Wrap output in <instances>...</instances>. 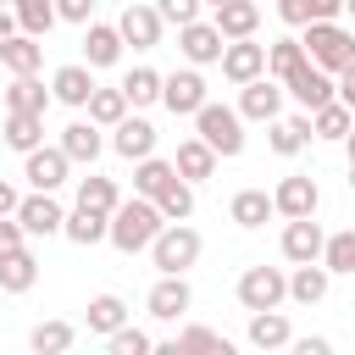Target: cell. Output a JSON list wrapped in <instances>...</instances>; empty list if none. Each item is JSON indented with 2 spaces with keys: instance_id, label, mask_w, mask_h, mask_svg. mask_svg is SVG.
Wrapping results in <instances>:
<instances>
[{
  "instance_id": "44dd1931",
  "label": "cell",
  "mask_w": 355,
  "mask_h": 355,
  "mask_svg": "<svg viewBox=\"0 0 355 355\" xmlns=\"http://www.w3.org/2000/svg\"><path fill=\"white\" fill-rule=\"evenodd\" d=\"M39 61H44V44L33 39V33H11V39H0V67L17 78V72H39Z\"/></svg>"
},
{
  "instance_id": "277c9868",
  "label": "cell",
  "mask_w": 355,
  "mask_h": 355,
  "mask_svg": "<svg viewBox=\"0 0 355 355\" xmlns=\"http://www.w3.org/2000/svg\"><path fill=\"white\" fill-rule=\"evenodd\" d=\"M150 261H155V272H189L200 261V233L189 222H166L150 239Z\"/></svg>"
},
{
  "instance_id": "603a6c76",
  "label": "cell",
  "mask_w": 355,
  "mask_h": 355,
  "mask_svg": "<svg viewBox=\"0 0 355 355\" xmlns=\"http://www.w3.org/2000/svg\"><path fill=\"white\" fill-rule=\"evenodd\" d=\"M100 128L94 122H67L61 128V150H67V161H78V166H94V155H100Z\"/></svg>"
},
{
  "instance_id": "9c48e42d",
  "label": "cell",
  "mask_w": 355,
  "mask_h": 355,
  "mask_svg": "<svg viewBox=\"0 0 355 355\" xmlns=\"http://www.w3.org/2000/svg\"><path fill=\"white\" fill-rule=\"evenodd\" d=\"M261 72H266V44H255V33L222 44V78H227V83H250V78H261Z\"/></svg>"
},
{
  "instance_id": "b9f144b4",
  "label": "cell",
  "mask_w": 355,
  "mask_h": 355,
  "mask_svg": "<svg viewBox=\"0 0 355 355\" xmlns=\"http://www.w3.org/2000/svg\"><path fill=\"white\" fill-rule=\"evenodd\" d=\"M116 200H122V194H116V183H111V178H94V172H89V178L78 183V205H89V211H105V216H111V211H116Z\"/></svg>"
},
{
  "instance_id": "83f0119b",
  "label": "cell",
  "mask_w": 355,
  "mask_h": 355,
  "mask_svg": "<svg viewBox=\"0 0 355 355\" xmlns=\"http://www.w3.org/2000/svg\"><path fill=\"white\" fill-rule=\"evenodd\" d=\"M294 333H288V316L283 311H250V344L255 349H283Z\"/></svg>"
},
{
  "instance_id": "52a82bcc",
  "label": "cell",
  "mask_w": 355,
  "mask_h": 355,
  "mask_svg": "<svg viewBox=\"0 0 355 355\" xmlns=\"http://www.w3.org/2000/svg\"><path fill=\"white\" fill-rule=\"evenodd\" d=\"M161 105H166L172 116H194V111L205 105V78H200L194 67L166 72V78H161Z\"/></svg>"
},
{
  "instance_id": "e575fe53",
  "label": "cell",
  "mask_w": 355,
  "mask_h": 355,
  "mask_svg": "<svg viewBox=\"0 0 355 355\" xmlns=\"http://www.w3.org/2000/svg\"><path fill=\"white\" fill-rule=\"evenodd\" d=\"M311 144V116H272V150L277 155H300Z\"/></svg>"
},
{
  "instance_id": "d6986e66",
  "label": "cell",
  "mask_w": 355,
  "mask_h": 355,
  "mask_svg": "<svg viewBox=\"0 0 355 355\" xmlns=\"http://www.w3.org/2000/svg\"><path fill=\"white\" fill-rule=\"evenodd\" d=\"M211 11H216L211 22H216L222 39H250V33L261 28V6H255V0H222V6H211Z\"/></svg>"
},
{
  "instance_id": "f5cc1de1",
  "label": "cell",
  "mask_w": 355,
  "mask_h": 355,
  "mask_svg": "<svg viewBox=\"0 0 355 355\" xmlns=\"http://www.w3.org/2000/svg\"><path fill=\"white\" fill-rule=\"evenodd\" d=\"M294 349H300V355H327V349H333V344H327V338H300V344H294Z\"/></svg>"
},
{
  "instance_id": "816d5d0a",
  "label": "cell",
  "mask_w": 355,
  "mask_h": 355,
  "mask_svg": "<svg viewBox=\"0 0 355 355\" xmlns=\"http://www.w3.org/2000/svg\"><path fill=\"white\" fill-rule=\"evenodd\" d=\"M17 200H22V194H17L11 183H0V216H17Z\"/></svg>"
},
{
  "instance_id": "c3c4849f",
  "label": "cell",
  "mask_w": 355,
  "mask_h": 355,
  "mask_svg": "<svg viewBox=\"0 0 355 355\" xmlns=\"http://www.w3.org/2000/svg\"><path fill=\"white\" fill-rule=\"evenodd\" d=\"M22 239H28V233H22V222H17V216H0V255H6V250H17Z\"/></svg>"
},
{
  "instance_id": "7bdbcfd3",
  "label": "cell",
  "mask_w": 355,
  "mask_h": 355,
  "mask_svg": "<svg viewBox=\"0 0 355 355\" xmlns=\"http://www.w3.org/2000/svg\"><path fill=\"white\" fill-rule=\"evenodd\" d=\"M322 266H327V272H355V227L322 239Z\"/></svg>"
},
{
  "instance_id": "94428289",
  "label": "cell",
  "mask_w": 355,
  "mask_h": 355,
  "mask_svg": "<svg viewBox=\"0 0 355 355\" xmlns=\"http://www.w3.org/2000/svg\"><path fill=\"white\" fill-rule=\"evenodd\" d=\"M255 6H261V0H255Z\"/></svg>"
},
{
  "instance_id": "e0dca14e",
  "label": "cell",
  "mask_w": 355,
  "mask_h": 355,
  "mask_svg": "<svg viewBox=\"0 0 355 355\" xmlns=\"http://www.w3.org/2000/svg\"><path fill=\"white\" fill-rule=\"evenodd\" d=\"M111 150H116L122 161H144V155H155V122H144V116H122Z\"/></svg>"
},
{
  "instance_id": "74e56055",
  "label": "cell",
  "mask_w": 355,
  "mask_h": 355,
  "mask_svg": "<svg viewBox=\"0 0 355 355\" xmlns=\"http://www.w3.org/2000/svg\"><path fill=\"white\" fill-rule=\"evenodd\" d=\"M122 322H128V305H122L116 294H94V300H89V333L105 338V333H116Z\"/></svg>"
},
{
  "instance_id": "11a10c76",
  "label": "cell",
  "mask_w": 355,
  "mask_h": 355,
  "mask_svg": "<svg viewBox=\"0 0 355 355\" xmlns=\"http://www.w3.org/2000/svg\"><path fill=\"white\" fill-rule=\"evenodd\" d=\"M344 144H349V161H355V128H349V133H344Z\"/></svg>"
},
{
  "instance_id": "ba28073f",
  "label": "cell",
  "mask_w": 355,
  "mask_h": 355,
  "mask_svg": "<svg viewBox=\"0 0 355 355\" xmlns=\"http://www.w3.org/2000/svg\"><path fill=\"white\" fill-rule=\"evenodd\" d=\"M67 172H72V161H67V150H61V144H33V150H28V166H22V178H28L33 189L55 194V189L67 183Z\"/></svg>"
},
{
  "instance_id": "8992f818",
  "label": "cell",
  "mask_w": 355,
  "mask_h": 355,
  "mask_svg": "<svg viewBox=\"0 0 355 355\" xmlns=\"http://www.w3.org/2000/svg\"><path fill=\"white\" fill-rule=\"evenodd\" d=\"M283 94H294L305 111H316V105H327V100H338V89H333V72H322L311 55L283 78Z\"/></svg>"
},
{
  "instance_id": "bcb514c9",
  "label": "cell",
  "mask_w": 355,
  "mask_h": 355,
  "mask_svg": "<svg viewBox=\"0 0 355 355\" xmlns=\"http://www.w3.org/2000/svg\"><path fill=\"white\" fill-rule=\"evenodd\" d=\"M277 17H283L288 28H305V22H311V0H277Z\"/></svg>"
},
{
  "instance_id": "6f0895ef",
  "label": "cell",
  "mask_w": 355,
  "mask_h": 355,
  "mask_svg": "<svg viewBox=\"0 0 355 355\" xmlns=\"http://www.w3.org/2000/svg\"><path fill=\"white\" fill-rule=\"evenodd\" d=\"M344 11H349V17H355V0H344Z\"/></svg>"
},
{
  "instance_id": "4dcf8cb0",
  "label": "cell",
  "mask_w": 355,
  "mask_h": 355,
  "mask_svg": "<svg viewBox=\"0 0 355 355\" xmlns=\"http://www.w3.org/2000/svg\"><path fill=\"white\" fill-rule=\"evenodd\" d=\"M227 355V338L222 333H211V327H183L172 344H161V355Z\"/></svg>"
},
{
  "instance_id": "d4e9b609",
  "label": "cell",
  "mask_w": 355,
  "mask_h": 355,
  "mask_svg": "<svg viewBox=\"0 0 355 355\" xmlns=\"http://www.w3.org/2000/svg\"><path fill=\"white\" fill-rule=\"evenodd\" d=\"M327 266H316V261H300L294 266V277H288V300H300V305H322L327 300Z\"/></svg>"
},
{
  "instance_id": "f6af8a7d",
  "label": "cell",
  "mask_w": 355,
  "mask_h": 355,
  "mask_svg": "<svg viewBox=\"0 0 355 355\" xmlns=\"http://www.w3.org/2000/svg\"><path fill=\"white\" fill-rule=\"evenodd\" d=\"M155 11H161V22L183 28V22H194V17H200V0H155Z\"/></svg>"
},
{
  "instance_id": "ffe728a7",
  "label": "cell",
  "mask_w": 355,
  "mask_h": 355,
  "mask_svg": "<svg viewBox=\"0 0 355 355\" xmlns=\"http://www.w3.org/2000/svg\"><path fill=\"white\" fill-rule=\"evenodd\" d=\"M39 283V261H33V250H6L0 255V294H28Z\"/></svg>"
},
{
  "instance_id": "7a4b0ae2",
  "label": "cell",
  "mask_w": 355,
  "mask_h": 355,
  "mask_svg": "<svg viewBox=\"0 0 355 355\" xmlns=\"http://www.w3.org/2000/svg\"><path fill=\"white\" fill-rule=\"evenodd\" d=\"M305 55L322 67V72H344L349 61H355V33L349 28H338V22H305Z\"/></svg>"
},
{
  "instance_id": "5bb4252c",
  "label": "cell",
  "mask_w": 355,
  "mask_h": 355,
  "mask_svg": "<svg viewBox=\"0 0 355 355\" xmlns=\"http://www.w3.org/2000/svg\"><path fill=\"white\" fill-rule=\"evenodd\" d=\"M222 44H227V39L216 33V22H200V17H194V22H183V28H178V50H183L194 67L222 61Z\"/></svg>"
},
{
  "instance_id": "60d3db41",
  "label": "cell",
  "mask_w": 355,
  "mask_h": 355,
  "mask_svg": "<svg viewBox=\"0 0 355 355\" xmlns=\"http://www.w3.org/2000/svg\"><path fill=\"white\" fill-rule=\"evenodd\" d=\"M300 61H305V44H300V39H277V44H266V78L283 83Z\"/></svg>"
},
{
  "instance_id": "ac0fdd59",
  "label": "cell",
  "mask_w": 355,
  "mask_h": 355,
  "mask_svg": "<svg viewBox=\"0 0 355 355\" xmlns=\"http://www.w3.org/2000/svg\"><path fill=\"white\" fill-rule=\"evenodd\" d=\"M322 227L311 222V216H288V227H283V255L300 266V261H322Z\"/></svg>"
},
{
  "instance_id": "3957f363",
  "label": "cell",
  "mask_w": 355,
  "mask_h": 355,
  "mask_svg": "<svg viewBox=\"0 0 355 355\" xmlns=\"http://www.w3.org/2000/svg\"><path fill=\"white\" fill-rule=\"evenodd\" d=\"M194 133H200L216 155H239V150H244V116H239L233 105L205 100V105L194 111Z\"/></svg>"
},
{
  "instance_id": "9a60e30c",
  "label": "cell",
  "mask_w": 355,
  "mask_h": 355,
  "mask_svg": "<svg viewBox=\"0 0 355 355\" xmlns=\"http://www.w3.org/2000/svg\"><path fill=\"white\" fill-rule=\"evenodd\" d=\"M316 205H322V194H316V178H283L277 189H272V211H283V216H316Z\"/></svg>"
},
{
  "instance_id": "8fae6325",
  "label": "cell",
  "mask_w": 355,
  "mask_h": 355,
  "mask_svg": "<svg viewBox=\"0 0 355 355\" xmlns=\"http://www.w3.org/2000/svg\"><path fill=\"white\" fill-rule=\"evenodd\" d=\"M244 94H239V116H250V122H272L277 111H283V83L277 78H250V83H239Z\"/></svg>"
},
{
  "instance_id": "9f6ffc18",
  "label": "cell",
  "mask_w": 355,
  "mask_h": 355,
  "mask_svg": "<svg viewBox=\"0 0 355 355\" xmlns=\"http://www.w3.org/2000/svg\"><path fill=\"white\" fill-rule=\"evenodd\" d=\"M349 189H355V161H349Z\"/></svg>"
},
{
  "instance_id": "681fc988",
  "label": "cell",
  "mask_w": 355,
  "mask_h": 355,
  "mask_svg": "<svg viewBox=\"0 0 355 355\" xmlns=\"http://www.w3.org/2000/svg\"><path fill=\"white\" fill-rule=\"evenodd\" d=\"M333 89H338V100H344V105L355 111V61H349V67L338 72V83H333Z\"/></svg>"
},
{
  "instance_id": "680465c9",
  "label": "cell",
  "mask_w": 355,
  "mask_h": 355,
  "mask_svg": "<svg viewBox=\"0 0 355 355\" xmlns=\"http://www.w3.org/2000/svg\"><path fill=\"white\" fill-rule=\"evenodd\" d=\"M200 6H222V0H200Z\"/></svg>"
},
{
  "instance_id": "91938a15",
  "label": "cell",
  "mask_w": 355,
  "mask_h": 355,
  "mask_svg": "<svg viewBox=\"0 0 355 355\" xmlns=\"http://www.w3.org/2000/svg\"><path fill=\"white\" fill-rule=\"evenodd\" d=\"M0 6H11V0H0Z\"/></svg>"
},
{
  "instance_id": "cb8c5ba5",
  "label": "cell",
  "mask_w": 355,
  "mask_h": 355,
  "mask_svg": "<svg viewBox=\"0 0 355 355\" xmlns=\"http://www.w3.org/2000/svg\"><path fill=\"white\" fill-rule=\"evenodd\" d=\"M172 166H178V178L200 183V178H211V172H216V150L194 133V139H183V144H178V161H172Z\"/></svg>"
},
{
  "instance_id": "30bf717a",
  "label": "cell",
  "mask_w": 355,
  "mask_h": 355,
  "mask_svg": "<svg viewBox=\"0 0 355 355\" xmlns=\"http://www.w3.org/2000/svg\"><path fill=\"white\" fill-rule=\"evenodd\" d=\"M17 222H22V233H33V239H50V233H61V222H67V211L55 205V194H44V189H33L28 200H17Z\"/></svg>"
},
{
  "instance_id": "7c38bea8",
  "label": "cell",
  "mask_w": 355,
  "mask_h": 355,
  "mask_svg": "<svg viewBox=\"0 0 355 355\" xmlns=\"http://www.w3.org/2000/svg\"><path fill=\"white\" fill-rule=\"evenodd\" d=\"M189 305H194V288L183 283V272H161V283L150 288V316L155 322H178Z\"/></svg>"
},
{
  "instance_id": "f907efd6",
  "label": "cell",
  "mask_w": 355,
  "mask_h": 355,
  "mask_svg": "<svg viewBox=\"0 0 355 355\" xmlns=\"http://www.w3.org/2000/svg\"><path fill=\"white\" fill-rule=\"evenodd\" d=\"M344 11V0H311V22H333Z\"/></svg>"
},
{
  "instance_id": "4fadbf2b",
  "label": "cell",
  "mask_w": 355,
  "mask_h": 355,
  "mask_svg": "<svg viewBox=\"0 0 355 355\" xmlns=\"http://www.w3.org/2000/svg\"><path fill=\"white\" fill-rule=\"evenodd\" d=\"M116 33H122V44H133V50H155V44H161V11H155V6H128V11L116 17Z\"/></svg>"
},
{
  "instance_id": "2e32d148",
  "label": "cell",
  "mask_w": 355,
  "mask_h": 355,
  "mask_svg": "<svg viewBox=\"0 0 355 355\" xmlns=\"http://www.w3.org/2000/svg\"><path fill=\"white\" fill-rule=\"evenodd\" d=\"M50 94H55L61 105H89V94H94V67H89V61H67V67H55Z\"/></svg>"
},
{
  "instance_id": "d6a6232c",
  "label": "cell",
  "mask_w": 355,
  "mask_h": 355,
  "mask_svg": "<svg viewBox=\"0 0 355 355\" xmlns=\"http://www.w3.org/2000/svg\"><path fill=\"white\" fill-rule=\"evenodd\" d=\"M122 116H128L122 83H116V89H100V83H94V94H89V122H94V128H116Z\"/></svg>"
},
{
  "instance_id": "f546056e",
  "label": "cell",
  "mask_w": 355,
  "mask_h": 355,
  "mask_svg": "<svg viewBox=\"0 0 355 355\" xmlns=\"http://www.w3.org/2000/svg\"><path fill=\"white\" fill-rule=\"evenodd\" d=\"M227 216H233L239 227H266V216H272V194H266V189H239L233 205H227Z\"/></svg>"
},
{
  "instance_id": "d590c367",
  "label": "cell",
  "mask_w": 355,
  "mask_h": 355,
  "mask_svg": "<svg viewBox=\"0 0 355 355\" xmlns=\"http://www.w3.org/2000/svg\"><path fill=\"white\" fill-rule=\"evenodd\" d=\"M11 11H17V28L22 33H33V39H44L61 17H55V0H11Z\"/></svg>"
},
{
  "instance_id": "6da1fadb",
  "label": "cell",
  "mask_w": 355,
  "mask_h": 355,
  "mask_svg": "<svg viewBox=\"0 0 355 355\" xmlns=\"http://www.w3.org/2000/svg\"><path fill=\"white\" fill-rule=\"evenodd\" d=\"M161 227H166V216L155 211V200H150V194H133V200H116L105 239H111L122 255H139V250H150V239H155Z\"/></svg>"
},
{
  "instance_id": "836d02e7",
  "label": "cell",
  "mask_w": 355,
  "mask_h": 355,
  "mask_svg": "<svg viewBox=\"0 0 355 355\" xmlns=\"http://www.w3.org/2000/svg\"><path fill=\"white\" fill-rule=\"evenodd\" d=\"M349 128H355V116H349L344 100H327V105L311 111V139H344Z\"/></svg>"
},
{
  "instance_id": "484cf974",
  "label": "cell",
  "mask_w": 355,
  "mask_h": 355,
  "mask_svg": "<svg viewBox=\"0 0 355 355\" xmlns=\"http://www.w3.org/2000/svg\"><path fill=\"white\" fill-rule=\"evenodd\" d=\"M155 211H161L166 222H189V216H194V183H189V178H166L161 194H155Z\"/></svg>"
},
{
  "instance_id": "f35d334b",
  "label": "cell",
  "mask_w": 355,
  "mask_h": 355,
  "mask_svg": "<svg viewBox=\"0 0 355 355\" xmlns=\"http://www.w3.org/2000/svg\"><path fill=\"white\" fill-rule=\"evenodd\" d=\"M122 94H128V105H155L161 100V72L155 67H133L122 78Z\"/></svg>"
},
{
  "instance_id": "8d00e7d4",
  "label": "cell",
  "mask_w": 355,
  "mask_h": 355,
  "mask_svg": "<svg viewBox=\"0 0 355 355\" xmlns=\"http://www.w3.org/2000/svg\"><path fill=\"white\" fill-rule=\"evenodd\" d=\"M166 178H178V166L172 161H161V155H144V161H133V194H161V183Z\"/></svg>"
},
{
  "instance_id": "5b68a950",
  "label": "cell",
  "mask_w": 355,
  "mask_h": 355,
  "mask_svg": "<svg viewBox=\"0 0 355 355\" xmlns=\"http://www.w3.org/2000/svg\"><path fill=\"white\" fill-rule=\"evenodd\" d=\"M283 300H288V277L277 266H250L239 277V305L244 311H277Z\"/></svg>"
},
{
  "instance_id": "db71d44e",
  "label": "cell",
  "mask_w": 355,
  "mask_h": 355,
  "mask_svg": "<svg viewBox=\"0 0 355 355\" xmlns=\"http://www.w3.org/2000/svg\"><path fill=\"white\" fill-rule=\"evenodd\" d=\"M11 33H17V11H11V6H0V39H11Z\"/></svg>"
},
{
  "instance_id": "1f68e13d",
  "label": "cell",
  "mask_w": 355,
  "mask_h": 355,
  "mask_svg": "<svg viewBox=\"0 0 355 355\" xmlns=\"http://www.w3.org/2000/svg\"><path fill=\"white\" fill-rule=\"evenodd\" d=\"M44 105H50L44 83H39L33 72H17V78H11V89H6V111H39V116H44Z\"/></svg>"
},
{
  "instance_id": "ab89813d",
  "label": "cell",
  "mask_w": 355,
  "mask_h": 355,
  "mask_svg": "<svg viewBox=\"0 0 355 355\" xmlns=\"http://www.w3.org/2000/svg\"><path fill=\"white\" fill-rule=\"evenodd\" d=\"M72 338H78L72 322H39V327L28 333V344H33L39 355H61V349H72Z\"/></svg>"
},
{
  "instance_id": "7dc6e473",
  "label": "cell",
  "mask_w": 355,
  "mask_h": 355,
  "mask_svg": "<svg viewBox=\"0 0 355 355\" xmlns=\"http://www.w3.org/2000/svg\"><path fill=\"white\" fill-rule=\"evenodd\" d=\"M55 17L61 22H89L94 17V0H55Z\"/></svg>"
},
{
  "instance_id": "4316f807",
  "label": "cell",
  "mask_w": 355,
  "mask_h": 355,
  "mask_svg": "<svg viewBox=\"0 0 355 355\" xmlns=\"http://www.w3.org/2000/svg\"><path fill=\"white\" fill-rule=\"evenodd\" d=\"M105 227H111V216H105V211H89V205H78V211L61 222V233H67L72 244H83V250H94V244L105 239Z\"/></svg>"
},
{
  "instance_id": "ee69618b",
  "label": "cell",
  "mask_w": 355,
  "mask_h": 355,
  "mask_svg": "<svg viewBox=\"0 0 355 355\" xmlns=\"http://www.w3.org/2000/svg\"><path fill=\"white\" fill-rule=\"evenodd\" d=\"M105 344H111V355H150V349H155L150 333H144V327H128V322H122L116 333H105Z\"/></svg>"
},
{
  "instance_id": "7402d4cb",
  "label": "cell",
  "mask_w": 355,
  "mask_h": 355,
  "mask_svg": "<svg viewBox=\"0 0 355 355\" xmlns=\"http://www.w3.org/2000/svg\"><path fill=\"white\" fill-rule=\"evenodd\" d=\"M116 55H122L116 22H89V33H83V61H89V67H111Z\"/></svg>"
},
{
  "instance_id": "f1b7e54d",
  "label": "cell",
  "mask_w": 355,
  "mask_h": 355,
  "mask_svg": "<svg viewBox=\"0 0 355 355\" xmlns=\"http://www.w3.org/2000/svg\"><path fill=\"white\" fill-rule=\"evenodd\" d=\"M6 144L11 150H33V144H44V116L39 111H6Z\"/></svg>"
}]
</instances>
